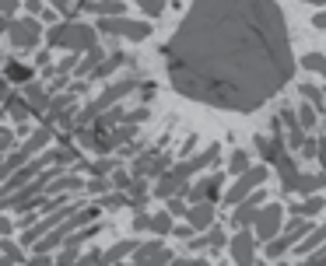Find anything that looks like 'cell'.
I'll list each match as a JSON object with an SVG mask.
<instances>
[{
  "label": "cell",
  "instance_id": "obj_23",
  "mask_svg": "<svg viewBox=\"0 0 326 266\" xmlns=\"http://www.w3.org/2000/svg\"><path fill=\"white\" fill-rule=\"evenodd\" d=\"M319 151H323V147H319ZM323 165H326V151H323Z\"/></svg>",
  "mask_w": 326,
  "mask_h": 266
},
{
  "label": "cell",
  "instance_id": "obj_7",
  "mask_svg": "<svg viewBox=\"0 0 326 266\" xmlns=\"http://www.w3.org/2000/svg\"><path fill=\"white\" fill-rule=\"evenodd\" d=\"M281 119H284V123H288V140H291V147H305V140H302V126H298V123H302V119H295V116H291V109H284V112H281Z\"/></svg>",
  "mask_w": 326,
  "mask_h": 266
},
{
  "label": "cell",
  "instance_id": "obj_16",
  "mask_svg": "<svg viewBox=\"0 0 326 266\" xmlns=\"http://www.w3.org/2000/svg\"><path fill=\"white\" fill-rule=\"evenodd\" d=\"M305 66H312V70H319V74H323V77H326V60H323V56H316V53H312V56H305Z\"/></svg>",
  "mask_w": 326,
  "mask_h": 266
},
{
  "label": "cell",
  "instance_id": "obj_18",
  "mask_svg": "<svg viewBox=\"0 0 326 266\" xmlns=\"http://www.w3.org/2000/svg\"><path fill=\"white\" fill-rule=\"evenodd\" d=\"M141 4H144L151 14H162V7H165V0H141Z\"/></svg>",
  "mask_w": 326,
  "mask_h": 266
},
{
  "label": "cell",
  "instance_id": "obj_5",
  "mask_svg": "<svg viewBox=\"0 0 326 266\" xmlns=\"http://www.w3.org/2000/svg\"><path fill=\"white\" fill-rule=\"evenodd\" d=\"M263 175H267L263 168H256V172H245V175H242V182H239V186H235V189L228 193V200H232V203H242L245 193H249V189H252L256 182H263Z\"/></svg>",
  "mask_w": 326,
  "mask_h": 266
},
{
  "label": "cell",
  "instance_id": "obj_1",
  "mask_svg": "<svg viewBox=\"0 0 326 266\" xmlns=\"http://www.w3.org/2000/svg\"><path fill=\"white\" fill-rule=\"evenodd\" d=\"M165 56L179 95L239 112L277 95L295 70L274 0H197Z\"/></svg>",
  "mask_w": 326,
  "mask_h": 266
},
{
  "label": "cell",
  "instance_id": "obj_14",
  "mask_svg": "<svg viewBox=\"0 0 326 266\" xmlns=\"http://www.w3.org/2000/svg\"><path fill=\"white\" fill-rule=\"evenodd\" d=\"M7 74H11V81H28V66L21 63H7Z\"/></svg>",
  "mask_w": 326,
  "mask_h": 266
},
{
  "label": "cell",
  "instance_id": "obj_24",
  "mask_svg": "<svg viewBox=\"0 0 326 266\" xmlns=\"http://www.w3.org/2000/svg\"><path fill=\"white\" fill-rule=\"evenodd\" d=\"M312 4H326V0H312Z\"/></svg>",
  "mask_w": 326,
  "mask_h": 266
},
{
  "label": "cell",
  "instance_id": "obj_11",
  "mask_svg": "<svg viewBox=\"0 0 326 266\" xmlns=\"http://www.w3.org/2000/svg\"><path fill=\"white\" fill-rule=\"evenodd\" d=\"M189 221H193V228H204V224L211 221V203H207V207H193V210H189Z\"/></svg>",
  "mask_w": 326,
  "mask_h": 266
},
{
  "label": "cell",
  "instance_id": "obj_2",
  "mask_svg": "<svg viewBox=\"0 0 326 266\" xmlns=\"http://www.w3.org/2000/svg\"><path fill=\"white\" fill-rule=\"evenodd\" d=\"M53 42L56 46H81V49H91V42H95V35L88 32V28H74V25H67V28H56L53 32Z\"/></svg>",
  "mask_w": 326,
  "mask_h": 266
},
{
  "label": "cell",
  "instance_id": "obj_17",
  "mask_svg": "<svg viewBox=\"0 0 326 266\" xmlns=\"http://www.w3.org/2000/svg\"><path fill=\"white\" fill-rule=\"evenodd\" d=\"M245 161H249V158H245L242 151H235V158H232V172H245Z\"/></svg>",
  "mask_w": 326,
  "mask_h": 266
},
{
  "label": "cell",
  "instance_id": "obj_6",
  "mask_svg": "<svg viewBox=\"0 0 326 266\" xmlns=\"http://www.w3.org/2000/svg\"><path fill=\"white\" fill-rule=\"evenodd\" d=\"M102 28L105 32H126L134 39H144L148 35V25H130V21H102Z\"/></svg>",
  "mask_w": 326,
  "mask_h": 266
},
{
  "label": "cell",
  "instance_id": "obj_3",
  "mask_svg": "<svg viewBox=\"0 0 326 266\" xmlns=\"http://www.w3.org/2000/svg\"><path fill=\"white\" fill-rule=\"evenodd\" d=\"M277 224H281V207H267L263 214H256V231H259V238H274Z\"/></svg>",
  "mask_w": 326,
  "mask_h": 266
},
{
  "label": "cell",
  "instance_id": "obj_13",
  "mask_svg": "<svg viewBox=\"0 0 326 266\" xmlns=\"http://www.w3.org/2000/svg\"><path fill=\"white\" fill-rule=\"evenodd\" d=\"M214 189H218V179H204L197 189H193V200H204V196H214Z\"/></svg>",
  "mask_w": 326,
  "mask_h": 266
},
{
  "label": "cell",
  "instance_id": "obj_8",
  "mask_svg": "<svg viewBox=\"0 0 326 266\" xmlns=\"http://www.w3.org/2000/svg\"><path fill=\"white\" fill-rule=\"evenodd\" d=\"M235 259L242 266L252 263V238H249V235H239V238H235Z\"/></svg>",
  "mask_w": 326,
  "mask_h": 266
},
{
  "label": "cell",
  "instance_id": "obj_22",
  "mask_svg": "<svg viewBox=\"0 0 326 266\" xmlns=\"http://www.w3.org/2000/svg\"><path fill=\"white\" fill-rule=\"evenodd\" d=\"M316 25H319V28H326V14H319V18H316Z\"/></svg>",
  "mask_w": 326,
  "mask_h": 266
},
{
  "label": "cell",
  "instance_id": "obj_10",
  "mask_svg": "<svg viewBox=\"0 0 326 266\" xmlns=\"http://www.w3.org/2000/svg\"><path fill=\"white\" fill-rule=\"evenodd\" d=\"M11 35H14L21 46H28V42L35 39V28H32V25H11Z\"/></svg>",
  "mask_w": 326,
  "mask_h": 266
},
{
  "label": "cell",
  "instance_id": "obj_21",
  "mask_svg": "<svg viewBox=\"0 0 326 266\" xmlns=\"http://www.w3.org/2000/svg\"><path fill=\"white\" fill-rule=\"evenodd\" d=\"M0 11H14V0H0Z\"/></svg>",
  "mask_w": 326,
  "mask_h": 266
},
{
  "label": "cell",
  "instance_id": "obj_15",
  "mask_svg": "<svg viewBox=\"0 0 326 266\" xmlns=\"http://www.w3.org/2000/svg\"><path fill=\"white\" fill-rule=\"evenodd\" d=\"M319 242H326V228H323V231H316V235H312L305 245H298V249H302V252H309V249H319Z\"/></svg>",
  "mask_w": 326,
  "mask_h": 266
},
{
  "label": "cell",
  "instance_id": "obj_9",
  "mask_svg": "<svg viewBox=\"0 0 326 266\" xmlns=\"http://www.w3.org/2000/svg\"><path fill=\"white\" fill-rule=\"evenodd\" d=\"M298 235H302V224H295V228H291V235H284V238H277L274 245H267V249H270V256H281V252L291 245V238H298Z\"/></svg>",
  "mask_w": 326,
  "mask_h": 266
},
{
  "label": "cell",
  "instance_id": "obj_12",
  "mask_svg": "<svg viewBox=\"0 0 326 266\" xmlns=\"http://www.w3.org/2000/svg\"><path fill=\"white\" fill-rule=\"evenodd\" d=\"M256 203H259V196H249L242 207L235 210V221H252V217H256V214H252V210H256Z\"/></svg>",
  "mask_w": 326,
  "mask_h": 266
},
{
  "label": "cell",
  "instance_id": "obj_19",
  "mask_svg": "<svg viewBox=\"0 0 326 266\" xmlns=\"http://www.w3.org/2000/svg\"><path fill=\"white\" fill-rule=\"evenodd\" d=\"M312 119H316L312 109H302V126H312Z\"/></svg>",
  "mask_w": 326,
  "mask_h": 266
},
{
  "label": "cell",
  "instance_id": "obj_4",
  "mask_svg": "<svg viewBox=\"0 0 326 266\" xmlns=\"http://www.w3.org/2000/svg\"><path fill=\"white\" fill-rule=\"evenodd\" d=\"M134 84H137V81H134V77H130V81H123V84H116V88H109V91H105V95H102V98H98V102H95V105H91V109H88V112H84V119H91V116H95V112H102V109H105V105H109V102H116V98H119V95H126V91H130V88H134Z\"/></svg>",
  "mask_w": 326,
  "mask_h": 266
},
{
  "label": "cell",
  "instance_id": "obj_20",
  "mask_svg": "<svg viewBox=\"0 0 326 266\" xmlns=\"http://www.w3.org/2000/svg\"><path fill=\"white\" fill-rule=\"evenodd\" d=\"M316 210H319V200H312V203H305V207H302V214H316Z\"/></svg>",
  "mask_w": 326,
  "mask_h": 266
}]
</instances>
